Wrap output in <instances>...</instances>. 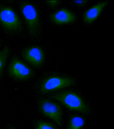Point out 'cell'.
Here are the masks:
<instances>
[{
  "instance_id": "4fadbf2b",
  "label": "cell",
  "mask_w": 114,
  "mask_h": 129,
  "mask_svg": "<svg viewBox=\"0 0 114 129\" xmlns=\"http://www.w3.org/2000/svg\"><path fill=\"white\" fill-rule=\"evenodd\" d=\"M46 2L49 6H56L58 4L59 1H46Z\"/></svg>"
},
{
  "instance_id": "8fae6325",
  "label": "cell",
  "mask_w": 114,
  "mask_h": 129,
  "mask_svg": "<svg viewBox=\"0 0 114 129\" xmlns=\"http://www.w3.org/2000/svg\"><path fill=\"white\" fill-rule=\"evenodd\" d=\"M11 52L8 47H6L0 51V77L3 74L7 59Z\"/></svg>"
},
{
  "instance_id": "9a60e30c",
  "label": "cell",
  "mask_w": 114,
  "mask_h": 129,
  "mask_svg": "<svg viewBox=\"0 0 114 129\" xmlns=\"http://www.w3.org/2000/svg\"><path fill=\"white\" fill-rule=\"evenodd\" d=\"M10 129H16L14 128V127H11V128H10Z\"/></svg>"
},
{
  "instance_id": "8992f818",
  "label": "cell",
  "mask_w": 114,
  "mask_h": 129,
  "mask_svg": "<svg viewBox=\"0 0 114 129\" xmlns=\"http://www.w3.org/2000/svg\"><path fill=\"white\" fill-rule=\"evenodd\" d=\"M39 108L45 116L53 120L59 126L62 125V109L57 103L49 99H43L40 102Z\"/></svg>"
},
{
  "instance_id": "30bf717a",
  "label": "cell",
  "mask_w": 114,
  "mask_h": 129,
  "mask_svg": "<svg viewBox=\"0 0 114 129\" xmlns=\"http://www.w3.org/2000/svg\"><path fill=\"white\" fill-rule=\"evenodd\" d=\"M85 123V120L82 117L73 116L70 119L67 129H81Z\"/></svg>"
},
{
  "instance_id": "3957f363",
  "label": "cell",
  "mask_w": 114,
  "mask_h": 129,
  "mask_svg": "<svg viewBox=\"0 0 114 129\" xmlns=\"http://www.w3.org/2000/svg\"><path fill=\"white\" fill-rule=\"evenodd\" d=\"M52 97L70 110L83 114L89 112L88 105L81 97L74 92H60L53 95Z\"/></svg>"
},
{
  "instance_id": "5b68a950",
  "label": "cell",
  "mask_w": 114,
  "mask_h": 129,
  "mask_svg": "<svg viewBox=\"0 0 114 129\" xmlns=\"http://www.w3.org/2000/svg\"><path fill=\"white\" fill-rule=\"evenodd\" d=\"M8 72L14 79L21 81L28 79L33 75L30 67L17 57L12 59L9 65Z\"/></svg>"
},
{
  "instance_id": "7a4b0ae2",
  "label": "cell",
  "mask_w": 114,
  "mask_h": 129,
  "mask_svg": "<svg viewBox=\"0 0 114 129\" xmlns=\"http://www.w3.org/2000/svg\"><path fill=\"white\" fill-rule=\"evenodd\" d=\"M0 24L9 33L18 34L23 30L20 17L16 11L9 6H0Z\"/></svg>"
},
{
  "instance_id": "7c38bea8",
  "label": "cell",
  "mask_w": 114,
  "mask_h": 129,
  "mask_svg": "<svg viewBox=\"0 0 114 129\" xmlns=\"http://www.w3.org/2000/svg\"><path fill=\"white\" fill-rule=\"evenodd\" d=\"M36 129H56L52 124L47 122L40 121L36 124Z\"/></svg>"
},
{
  "instance_id": "277c9868",
  "label": "cell",
  "mask_w": 114,
  "mask_h": 129,
  "mask_svg": "<svg viewBox=\"0 0 114 129\" xmlns=\"http://www.w3.org/2000/svg\"><path fill=\"white\" fill-rule=\"evenodd\" d=\"M74 80L65 77L53 76L46 79L41 84L40 91L41 93L46 94L73 85Z\"/></svg>"
},
{
  "instance_id": "52a82bcc",
  "label": "cell",
  "mask_w": 114,
  "mask_h": 129,
  "mask_svg": "<svg viewBox=\"0 0 114 129\" xmlns=\"http://www.w3.org/2000/svg\"><path fill=\"white\" fill-rule=\"evenodd\" d=\"M22 55L27 62L36 67L41 66L45 60V55L42 50L36 46L29 47L24 49Z\"/></svg>"
},
{
  "instance_id": "6da1fadb",
  "label": "cell",
  "mask_w": 114,
  "mask_h": 129,
  "mask_svg": "<svg viewBox=\"0 0 114 129\" xmlns=\"http://www.w3.org/2000/svg\"><path fill=\"white\" fill-rule=\"evenodd\" d=\"M20 10L31 38L38 35L41 28L39 14L35 5L28 1L20 3Z\"/></svg>"
},
{
  "instance_id": "2e32d148",
  "label": "cell",
  "mask_w": 114,
  "mask_h": 129,
  "mask_svg": "<svg viewBox=\"0 0 114 129\" xmlns=\"http://www.w3.org/2000/svg\"><path fill=\"white\" fill-rule=\"evenodd\" d=\"M0 44H1V42H0Z\"/></svg>"
},
{
  "instance_id": "5bb4252c",
  "label": "cell",
  "mask_w": 114,
  "mask_h": 129,
  "mask_svg": "<svg viewBox=\"0 0 114 129\" xmlns=\"http://www.w3.org/2000/svg\"><path fill=\"white\" fill-rule=\"evenodd\" d=\"M87 2L86 1H75L74 3L78 6H83Z\"/></svg>"
},
{
  "instance_id": "ba28073f",
  "label": "cell",
  "mask_w": 114,
  "mask_h": 129,
  "mask_svg": "<svg viewBox=\"0 0 114 129\" xmlns=\"http://www.w3.org/2000/svg\"><path fill=\"white\" fill-rule=\"evenodd\" d=\"M51 19L56 24H68L74 22L76 20V16L70 11L67 9H62L53 14L51 16Z\"/></svg>"
},
{
  "instance_id": "9c48e42d",
  "label": "cell",
  "mask_w": 114,
  "mask_h": 129,
  "mask_svg": "<svg viewBox=\"0 0 114 129\" xmlns=\"http://www.w3.org/2000/svg\"><path fill=\"white\" fill-rule=\"evenodd\" d=\"M107 4L106 2H101L87 10L84 15V21L88 23L93 22L100 15Z\"/></svg>"
}]
</instances>
